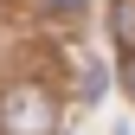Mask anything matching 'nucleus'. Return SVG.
<instances>
[{
    "mask_svg": "<svg viewBox=\"0 0 135 135\" xmlns=\"http://www.w3.org/2000/svg\"><path fill=\"white\" fill-rule=\"evenodd\" d=\"M52 122H58V109L45 90H7L0 97V129L7 135H52Z\"/></svg>",
    "mask_w": 135,
    "mask_h": 135,
    "instance_id": "1",
    "label": "nucleus"
},
{
    "mask_svg": "<svg viewBox=\"0 0 135 135\" xmlns=\"http://www.w3.org/2000/svg\"><path fill=\"white\" fill-rule=\"evenodd\" d=\"M116 39L135 45V0H116Z\"/></svg>",
    "mask_w": 135,
    "mask_h": 135,
    "instance_id": "2",
    "label": "nucleus"
},
{
    "mask_svg": "<svg viewBox=\"0 0 135 135\" xmlns=\"http://www.w3.org/2000/svg\"><path fill=\"white\" fill-rule=\"evenodd\" d=\"M103 84H109V71H103V64H90V71H84V103H97Z\"/></svg>",
    "mask_w": 135,
    "mask_h": 135,
    "instance_id": "3",
    "label": "nucleus"
},
{
    "mask_svg": "<svg viewBox=\"0 0 135 135\" xmlns=\"http://www.w3.org/2000/svg\"><path fill=\"white\" fill-rule=\"evenodd\" d=\"M122 84H129V90H135V58H129V64H122Z\"/></svg>",
    "mask_w": 135,
    "mask_h": 135,
    "instance_id": "4",
    "label": "nucleus"
},
{
    "mask_svg": "<svg viewBox=\"0 0 135 135\" xmlns=\"http://www.w3.org/2000/svg\"><path fill=\"white\" fill-rule=\"evenodd\" d=\"M45 7H84V0H45Z\"/></svg>",
    "mask_w": 135,
    "mask_h": 135,
    "instance_id": "5",
    "label": "nucleus"
}]
</instances>
